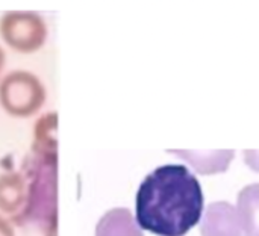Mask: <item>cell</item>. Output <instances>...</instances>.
<instances>
[{
    "label": "cell",
    "instance_id": "cell-9",
    "mask_svg": "<svg viewBox=\"0 0 259 236\" xmlns=\"http://www.w3.org/2000/svg\"><path fill=\"white\" fill-rule=\"evenodd\" d=\"M56 124L58 115L55 111L42 114L33 126L32 152L42 156H58V141H56Z\"/></svg>",
    "mask_w": 259,
    "mask_h": 236
},
{
    "label": "cell",
    "instance_id": "cell-2",
    "mask_svg": "<svg viewBox=\"0 0 259 236\" xmlns=\"http://www.w3.org/2000/svg\"><path fill=\"white\" fill-rule=\"evenodd\" d=\"M23 168L26 203L11 221L36 227L42 236H58V156L30 153Z\"/></svg>",
    "mask_w": 259,
    "mask_h": 236
},
{
    "label": "cell",
    "instance_id": "cell-4",
    "mask_svg": "<svg viewBox=\"0 0 259 236\" xmlns=\"http://www.w3.org/2000/svg\"><path fill=\"white\" fill-rule=\"evenodd\" d=\"M46 20L33 11H8L0 18V38L17 53L38 52L47 41Z\"/></svg>",
    "mask_w": 259,
    "mask_h": 236
},
{
    "label": "cell",
    "instance_id": "cell-3",
    "mask_svg": "<svg viewBox=\"0 0 259 236\" xmlns=\"http://www.w3.org/2000/svg\"><path fill=\"white\" fill-rule=\"evenodd\" d=\"M46 99L47 89L32 71L14 70L0 79V106L9 117H33L41 111Z\"/></svg>",
    "mask_w": 259,
    "mask_h": 236
},
{
    "label": "cell",
    "instance_id": "cell-10",
    "mask_svg": "<svg viewBox=\"0 0 259 236\" xmlns=\"http://www.w3.org/2000/svg\"><path fill=\"white\" fill-rule=\"evenodd\" d=\"M237 211L243 236H259V183L247 185L240 191Z\"/></svg>",
    "mask_w": 259,
    "mask_h": 236
},
{
    "label": "cell",
    "instance_id": "cell-7",
    "mask_svg": "<svg viewBox=\"0 0 259 236\" xmlns=\"http://www.w3.org/2000/svg\"><path fill=\"white\" fill-rule=\"evenodd\" d=\"M94 236H144V233L129 209L114 208L100 217Z\"/></svg>",
    "mask_w": 259,
    "mask_h": 236
},
{
    "label": "cell",
    "instance_id": "cell-8",
    "mask_svg": "<svg viewBox=\"0 0 259 236\" xmlns=\"http://www.w3.org/2000/svg\"><path fill=\"white\" fill-rule=\"evenodd\" d=\"M168 153L184 158L199 174H217L228 170L234 152H175L170 150Z\"/></svg>",
    "mask_w": 259,
    "mask_h": 236
},
{
    "label": "cell",
    "instance_id": "cell-1",
    "mask_svg": "<svg viewBox=\"0 0 259 236\" xmlns=\"http://www.w3.org/2000/svg\"><path fill=\"white\" fill-rule=\"evenodd\" d=\"M203 212V191L197 177L178 164L161 165L140 183L135 221L156 236L187 235Z\"/></svg>",
    "mask_w": 259,
    "mask_h": 236
},
{
    "label": "cell",
    "instance_id": "cell-6",
    "mask_svg": "<svg viewBox=\"0 0 259 236\" xmlns=\"http://www.w3.org/2000/svg\"><path fill=\"white\" fill-rule=\"evenodd\" d=\"M26 203V179L21 171L0 174V214L12 215L21 212Z\"/></svg>",
    "mask_w": 259,
    "mask_h": 236
},
{
    "label": "cell",
    "instance_id": "cell-13",
    "mask_svg": "<svg viewBox=\"0 0 259 236\" xmlns=\"http://www.w3.org/2000/svg\"><path fill=\"white\" fill-rule=\"evenodd\" d=\"M5 65H6V53H5L3 47L0 45V76L5 70Z\"/></svg>",
    "mask_w": 259,
    "mask_h": 236
},
{
    "label": "cell",
    "instance_id": "cell-12",
    "mask_svg": "<svg viewBox=\"0 0 259 236\" xmlns=\"http://www.w3.org/2000/svg\"><path fill=\"white\" fill-rule=\"evenodd\" d=\"M244 161L246 164L253 168L255 171H259V152H249L246 150L244 152Z\"/></svg>",
    "mask_w": 259,
    "mask_h": 236
},
{
    "label": "cell",
    "instance_id": "cell-5",
    "mask_svg": "<svg viewBox=\"0 0 259 236\" xmlns=\"http://www.w3.org/2000/svg\"><path fill=\"white\" fill-rule=\"evenodd\" d=\"M202 236H243L238 211L228 202L211 203L200 223Z\"/></svg>",
    "mask_w": 259,
    "mask_h": 236
},
{
    "label": "cell",
    "instance_id": "cell-11",
    "mask_svg": "<svg viewBox=\"0 0 259 236\" xmlns=\"http://www.w3.org/2000/svg\"><path fill=\"white\" fill-rule=\"evenodd\" d=\"M0 236H15L12 221L0 215Z\"/></svg>",
    "mask_w": 259,
    "mask_h": 236
}]
</instances>
